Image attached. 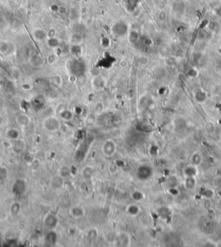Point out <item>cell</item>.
Masks as SVG:
<instances>
[{"label":"cell","mask_w":221,"mask_h":247,"mask_svg":"<svg viewBox=\"0 0 221 247\" xmlns=\"http://www.w3.org/2000/svg\"><path fill=\"white\" fill-rule=\"evenodd\" d=\"M112 33L117 37H124L129 33V26L124 21H117L112 27Z\"/></svg>","instance_id":"obj_1"},{"label":"cell","mask_w":221,"mask_h":247,"mask_svg":"<svg viewBox=\"0 0 221 247\" xmlns=\"http://www.w3.org/2000/svg\"><path fill=\"white\" fill-rule=\"evenodd\" d=\"M85 70H86L85 64L82 61H80V59L73 60L71 62L70 71L73 75H81L85 72Z\"/></svg>","instance_id":"obj_2"},{"label":"cell","mask_w":221,"mask_h":247,"mask_svg":"<svg viewBox=\"0 0 221 247\" xmlns=\"http://www.w3.org/2000/svg\"><path fill=\"white\" fill-rule=\"evenodd\" d=\"M32 37L34 38V40L38 42V43H43L47 41L48 39V33L47 31L42 29V28H35L32 30L31 32Z\"/></svg>","instance_id":"obj_3"},{"label":"cell","mask_w":221,"mask_h":247,"mask_svg":"<svg viewBox=\"0 0 221 247\" xmlns=\"http://www.w3.org/2000/svg\"><path fill=\"white\" fill-rule=\"evenodd\" d=\"M44 127L49 130H55L60 127L59 120L54 117H49L44 120Z\"/></svg>","instance_id":"obj_4"},{"label":"cell","mask_w":221,"mask_h":247,"mask_svg":"<svg viewBox=\"0 0 221 247\" xmlns=\"http://www.w3.org/2000/svg\"><path fill=\"white\" fill-rule=\"evenodd\" d=\"M14 49V45L8 41L0 40V53L2 55H10Z\"/></svg>","instance_id":"obj_5"},{"label":"cell","mask_w":221,"mask_h":247,"mask_svg":"<svg viewBox=\"0 0 221 247\" xmlns=\"http://www.w3.org/2000/svg\"><path fill=\"white\" fill-rule=\"evenodd\" d=\"M202 162H203V156L200 151H195L190 157V164L197 168L202 163Z\"/></svg>","instance_id":"obj_6"},{"label":"cell","mask_w":221,"mask_h":247,"mask_svg":"<svg viewBox=\"0 0 221 247\" xmlns=\"http://www.w3.org/2000/svg\"><path fill=\"white\" fill-rule=\"evenodd\" d=\"M93 86L97 89H102L106 86V80L103 77L97 76L93 79Z\"/></svg>","instance_id":"obj_7"},{"label":"cell","mask_w":221,"mask_h":247,"mask_svg":"<svg viewBox=\"0 0 221 247\" xmlns=\"http://www.w3.org/2000/svg\"><path fill=\"white\" fill-rule=\"evenodd\" d=\"M71 43L73 45H80L83 41V37L80 32H73L71 34Z\"/></svg>","instance_id":"obj_8"},{"label":"cell","mask_w":221,"mask_h":247,"mask_svg":"<svg viewBox=\"0 0 221 247\" xmlns=\"http://www.w3.org/2000/svg\"><path fill=\"white\" fill-rule=\"evenodd\" d=\"M196 179L195 176H190V177H186L185 182H184V186L186 189L188 190H192L195 189L196 187Z\"/></svg>","instance_id":"obj_9"},{"label":"cell","mask_w":221,"mask_h":247,"mask_svg":"<svg viewBox=\"0 0 221 247\" xmlns=\"http://www.w3.org/2000/svg\"><path fill=\"white\" fill-rule=\"evenodd\" d=\"M183 173L186 177H190V176H195L197 173V167H195L193 165H189L186 167L183 170Z\"/></svg>","instance_id":"obj_10"},{"label":"cell","mask_w":221,"mask_h":247,"mask_svg":"<svg viewBox=\"0 0 221 247\" xmlns=\"http://www.w3.org/2000/svg\"><path fill=\"white\" fill-rule=\"evenodd\" d=\"M105 145H106V147H108V150H105L106 155H108V156L113 155V153L115 152L116 150L115 144H114L113 142H112V141H108V142H106Z\"/></svg>","instance_id":"obj_11"},{"label":"cell","mask_w":221,"mask_h":247,"mask_svg":"<svg viewBox=\"0 0 221 247\" xmlns=\"http://www.w3.org/2000/svg\"><path fill=\"white\" fill-rule=\"evenodd\" d=\"M215 194L214 190L210 188H203L202 191H201V195L206 198V199H212L213 197V195Z\"/></svg>","instance_id":"obj_12"},{"label":"cell","mask_w":221,"mask_h":247,"mask_svg":"<svg viewBox=\"0 0 221 247\" xmlns=\"http://www.w3.org/2000/svg\"><path fill=\"white\" fill-rule=\"evenodd\" d=\"M129 38H130V42L132 43H136L140 40V36L139 33L137 30H132L130 32L129 34Z\"/></svg>","instance_id":"obj_13"},{"label":"cell","mask_w":221,"mask_h":247,"mask_svg":"<svg viewBox=\"0 0 221 247\" xmlns=\"http://www.w3.org/2000/svg\"><path fill=\"white\" fill-rule=\"evenodd\" d=\"M30 63L34 67H39L43 64V59L38 55H34L30 58Z\"/></svg>","instance_id":"obj_14"},{"label":"cell","mask_w":221,"mask_h":247,"mask_svg":"<svg viewBox=\"0 0 221 247\" xmlns=\"http://www.w3.org/2000/svg\"><path fill=\"white\" fill-rule=\"evenodd\" d=\"M195 98L196 100L200 103H202L204 101L206 100V93L202 91H198L195 92Z\"/></svg>","instance_id":"obj_15"},{"label":"cell","mask_w":221,"mask_h":247,"mask_svg":"<svg viewBox=\"0 0 221 247\" xmlns=\"http://www.w3.org/2000/svg\"><path fill=\"white\" fill-rule=\"evenodd\" d=\"M127 212L131 214V215H137L139 212H140V208L139 207L136 206V205H131L128 208H127Z\"/></svg>","instance_id":"obj_16"},{"label":"cell","mask_w":221,"mask_h":247,"mask_svg":"<svg viewBox=\"0 0 221 247\" xmlns=\"http://www.w3.org/2000/svg\"><path fill=\"white\" fill-rule=\"evenodd\" d=\"M48 41V44L50 46V47H53V48H56L59 46V41L58 39L52 37V38H49V39H47Z\"/></svg>","instance_id":"obj_17"},{"label":"cell","mask_w":221,"mask_h":247,"mask_svg":"<svg viewBox=\"0 0 221 247\" xmlns=\"http://www.w3.org/2000/svg\"><path fill=\"white\" fill-rule=\"evenodd\" d=\"M127 9H129L130 10H133L136 8L137 4V0H127Z\"/></svg>","instance_id":"obj_18"},{"label":"cell","mask_w":221,"mask_h":247,"mask_svg":"<svg viewBox=\"0 0 221 247\" xmlns=\"http://www.w3.org/2000/svg\"><path fill=\"white\" fill-rule=\"evenodd\" d=\"M78 16H79V10H78L75 9V8L71 10L70 12H69V17H70L71 20H76Z\"/></svg>","instance_id":"obj_19"},{"label":"cell","mask_w":221,"mask_h":247,"mask_svg":"<svg viewBox=\"0 0 221 247\" xmlns=\"http://www.w3.org/2000/svg\"><path fill=\"white\" fill-rule=\"evenodd\" d=\"M216 186L219 188V189H221V176L216 180Z\"/></svg>","instance_id":"obj_20"},{"label":"cell","mask_w":221,"mask_h":247,"mask_svg":"<svg viewBox=\"0 0 221 247\" xmlns=\"http://www.w3.org/2000/svg\"><path fill=\"white\" fill-rule=\"evenodd\" d=\"M166 17H167V16H166V14H165L163 11H162L159 14V18L160 20H162V21L164 20V19H166Z\"/></svg>","instance_id":"obj_21"},{"label":"cell","mask_w":221,"mask_h":247,"mask_svg":"<svg viewBox=\"0 0 221 247\" xmlns=\"http://www.w3.org/2000/svg\"><path fill=\"white\" fill-rule=\"evenodd\" d=\"M215 12H216V14H217L219 17H221V6H219L218 8H216Z\"/></svg>","instance_id":"obj_22"},{"label":"cell","mask_w":221,"mask_h":247,"mask_svg":"<svg viewBox=\"0 0 221 247\" xmlns=\"http://www.w3.org/2000/svg\"><path fill=\"white\" fill-rule=\"evenodd\" d=\"M216 208H217V210L220 211L221 212V200L220 202H217V204H216Z\"/></svg>","instance_id":"obj_23"},{"label":"cell","mask_w":221,"mask_h":247,"mask_svg":"<svg viewBox=\"0 0 221 247\" xmlns=\"http://www.w3.org/2000/svg\"><path fill=\"white\" fill-rule=\"evenodd\" d=\"M73 1H74L75 3H80V2H81L82 0H73Z\"/></svg>","instance_id":"obj_24"}]
</instances>
